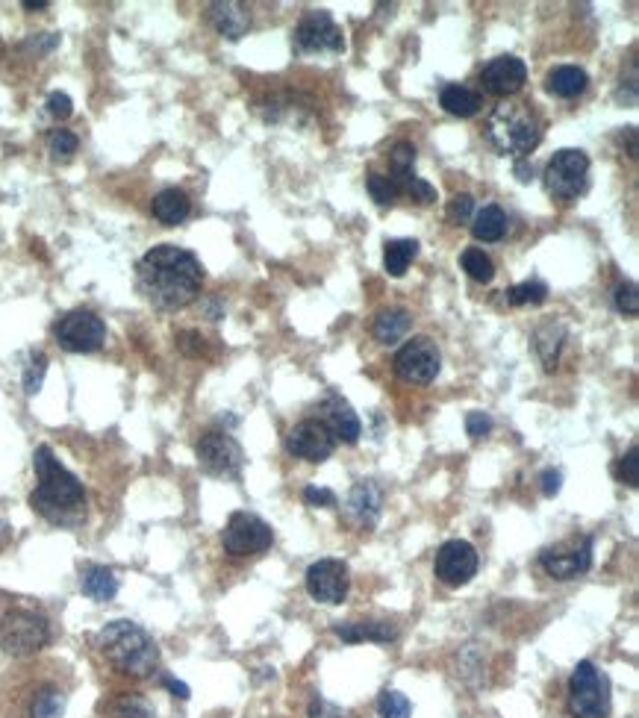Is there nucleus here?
Listing matches in <instances>:
<instances>
[{"label": "nucleus", "instance_id": "nucleus-1", "mask_svg": "<svg viewBox=\"0 0 639 718\" xmlns=\"http://www.w3.org/2000/svg\"><path fill=\"white\" fill-rule=\"evenodd\" d=\"M136 283L148 304L174 312L198 298L204 283V265L195 254L177 245H157L139 259Z\"/></svg>", "mask_w": 639, "mask_h": 718}, {"label": "nucleus", "instance_id": "nucleus-2", "mask_svg": "<svg viewBox=\"0 0 639 718\" xmlns=\"http://www.w3.org/2000/svg\"><path fill=\"white\" fill-rule=\"evenodd\" d=\"M33 468L39 477V486L30 495L33 510L48 518L51 524L59 527H74L86 518V492L83 483L56 460V454L42 445L33 454Z\"/></svg>", "mask_w": 639, "mask_h": 718}, {"label": "nucleus", "instance_id": "nucleus-3", "mask_svg": "<svg viewBox=\"0 0 639 718\" xmlns=\"http://www.w3.org/2000/svg\"><path fill=\"white\" fill-rule=\"evenodd\" d=\"M98 645L112 666L124 674H133V677H148L160 663L157 642L139 624L124 621V618L109 621L98 633Z\"/></svg>", "mask_w": 639, "mask_h": 718}, {"label": "nucleus", "instance_id": "nucleus-4", "mask_svg": "<svg viewBox=\"0 0 639 718\" xmlns=\"http://www.w3.org/2000/svg\"><path fill=\"white\" fill-rule=\"evenodd\" d=\"M486 139L507 156H525L531 154L533 148L539 145L542 139V130H539V118L533 115V109L528 103H498L489 118H486V127H483Z\"/></svg>", "mask_w": 639, "mask_h": 718}, {"label": "nucleus", "instance_id": "nucleus-5", "mask_svg": "<svg viewBox=\"0 0 639 718\" xmlns=\"http://www.w3.org/2000/svg\"><path fill=\"white\" fill-rule=\"evenodd\" d=\"M569 713L575 718L610 716V680L595 663H578L569 680Z\"/></svg>", "mask_w": 639, "mask_h": 718}, {"label": "nucleus", "instance_id": "nucleus-6", "mask_svg": "<svg viewBox=\"0 0 639 718\" xmlns=\"http://www.w3.org/2000/svg\"><path fill=\"white\" fill-rule=\"evenodd\" d=\"M51 642L48 618L30 610H12L0 618V648L9 657H30Z\"/></svg>", "mask_w": 639, "mask_h": 718}, {"label": "nucleus", "instance_id": "nucleus-7", "mask_svg": "<svg viewBox=\"0 0 639 718\" xmlns=\"http://www.w3.org/2000/svg\"><path fill=\"white\" fill-rule=\"evenodd\" d=\"M56 342L62 351H71V354H92L104 345L107 339V324L98 312L92 309H74V312H65L54 327Z\"/></svg>", "mask_w": 639, "mask_h": 718}, {"label": "nucleus", "instance_id": "nucleus-8", "mask_svg": "<svg viewBox=\"0 0 639 718\" xmlns=\"http://www.w3.org/2000/svg\"><path fill=\"white\" fill-rule=\"evenodd\" d=\"M274 542V533L260 515L254 513H233L224 524L221 545L233 557H257L266 554Z\"/></svg>", "mask_w": 639, "mask_h": 718}, {"label": "nucleus", "instance_id": "nucleus-9", "mask_svg": "<svg viewBox=\"0 0 639 718\" xmlns=\"http://www.w3.org/2000/svg\"><path fill=\"white\" fill-rule=\"evenodd\" d=\"M586 177H589V156L575 148H563L551 156L548 168H545V186L554 198L572 201L586 189Z\"/></svg>", "mask_w": 639, "mask_h": 718}, {"label": "nucleus", "instance_id": "nucleus-10", "mask_svg": "<svg viewBox=\"0 0 639 718\" xmlns=\"http://www.w3.org/2000/svg\"><path fill=\"white\" fill-rule=\"evenodd\" d=\"M198 462L213 477H239V471L245 465V454L230 433L210 430L198 439Z\"/></svg>", "mask_w": 639, "mask_h": 718}, {"label": "nucleus", "instance_id": "nucleus-11", "mask_svg": "<svg viewBox=\"0 0 639 718\" xmlns=\"http://www.w3.org/2000/svg\"><path fill=\"white\" fill-rule=\"evenodd\" d=\"M439 368H442L439 348H436L427 336L410 339V342L395 354V374H398L404 383L427 386V383L436 380Z\"/></svg>", "mask_w": 639, "mask_h": 718}, {"label": "nucleus", "instance_id": "nucleus-12", "mask_svg": "<svg viewBox=\"0 0 639 718\" xmlns=\"http://www.w3.org/2000/svg\"><path fill=\"white\" fill-rule=\"evenodd\" d=\"M286 451L298 460L324 462L333 457L336 451V436L327 427V421L321 418H307L301 424H295L286 436Z\"/></svg>", "mask_w": 639, "mask_h": 718}, {"label": "nucleus", "instance_id": "nucleus-13", "mask_svg": "<svg viewBox=\"0 0 639 718\" xmlns=\"http://www.w3.org/2000/svg\"><path fill=\"white\" fill-rule=\"evenodd\" d=\"M295 45L304 53H339L345 51V39L342 30L336 27V21L330 18V12L313 9L307 12L298 27H295Z\"/></svg>", "mask_w": 639, "mask_h": 718}, {"label": "nucleus", "instance_id": "nucleus-14", "mask_svg": "<svg viewBox=\"0 0 639 718\" xmlns=\"http://www.w3.org/2000/svg\"><path fill=\"white\" fill-rule=\"evenodd\" d=\"M478 551L475 545H469L466 539H451L436 551L433 571L445 586H466L475 574H478Z\"/></svg>", "mask_w": 639, "mask_h": 718}, {"label": "nucleus", "instance_id": "nucleus-15", "mask_svg": "<svg viewBox=\"0 0 639 718\" xmlns=\"http://www.w3.org/2000/svg\"><path fill=\"white\" fill-rule=\"evenodd\" d=\"M539 565L557 580H572V577L589 571V565H592V539L581 536L575 542H560L554 548H545L539 554Z\"/></svg>", "mask_w": 639, "mask_h": 718}, {"label": "nucleus", "instance_id": "nucleus-16", "mask_svg": "<svg viewBox=\"0 0 639 718\" xmlns=\"http://www.w3.org/2000/svg\"><path fill=\"white\" fill-rule=\"evenodd\" d=\"M351 577H348V565L342 560H319L307 568V592L313 601L319 604H342L348 595Z\"/></svg>", "mask_w": 639, "mask_h": 718}, {"label": "nucleus", "instance_id": "nucleus-17", "mask_svg": "<svg viewBox=\"0 0 639 718\" xmlns=\"http://www.w3.org/2000/svg\"><path fill=\"white\" fill-rule=\"evenodd\" d=\"M528 80V65L519 56H495L483 65L480 83L489 95L495 98H510L516 95Z\"/></svg>", "mask_w": 639, "mask_h": 718}, {"label": "nucleus", "instance_id": "nucleus-18", "mask_svg": "<svg viewBox=\"0 0 639 718\" xmlns=\"http://www.w3.org/2000/svg\"><path fill=\"white\" fill-rule=\"evenodd\" d=\"M380 507H383V495L380 489L374 486L372 480H360L351 495H348V504H345V513L348 518L357 524V527H372L380 518Z\"/></svg>", "mask_w": 639, "mask_h": 718}, {"label": "nucleus", "instance_id": "nucleus-19", "mask_svg": "<svg viewBox=\"0 0 639 718\" xmlns=\"http://www.w3.org/2000/svg\"><path fill=\"white\" fill-rule=\"evenodd\" d=\"M210 21L215 24V30L224 36V39H242L251 27V15L242 3H213L210 6Z\"/></svg>", "mask_w": 639, "mask_h": 718}, {"label": "nucleus", "instance_id": "nucleus-20", "mask_svg": "<svg viewBox=\"0 0 639 718\" xmlns=\"http://www.w3.org/2000/svg\"><path fill=\"white\" fill-rule=\"evenodd\" d=\"M327 415H330V424H327V427L333 430L336 439L354 445V442L363 436V424H360L357 412L351 410V404H348L345 398L330 395V398H327Z\"/></svg>", "mask_w": 639, "mask_h": 718}, {"label": "nucleus", "instance_id": "nucleus-21", "mask_svg": "<svg viewBox=\"0 0 639 718\" xmlns=\"http://www.w3.org/2000/svg\"><path fill=\"white\" fill-rule=\"evenodd\" d=\"M333 633L342 642H392L398 630L389 621H339Z\"/></svg>", "mask_w": 639, "mask_h": 718}, {"label": "nucleus", "instance_id": "nucleus-22", "mask_svg": "<svg viewBox=\"0 0 639 718\" xmlns=\"http://www.w3.org/2000/svg\"><path fill=\"white\" fill-rule=\"evenodd\" d=\"M410 324H413V318H410V312L404 307L380 309L372 321V336L380 345H395V342H401L407 336Z\"/></svg>", "mask_w": 639, "mask_h": 718}, {"label": "nucleus", "instance_id": "nucleus-23", "mask_svg": "<svg viewBox=\"0 0 639 718\" xmlns=\"http://www.w3.org/2000/svg\"><path fill=\"white\" fill-rule=\"evenodd\" d=\"M586 83H589V77H586L584 68H578V65H560V68H554L545 77V89L554 98H563V101H572V98L584 95Z\"/></svg>", "mask_w": 639, "mask_h": 718}, {"label": "nucleus", "instance_id": "nucleus-24", "mask_svg": "<svg viewBox=\"0 0 639 718\" xmlns=\"http://www.w3.org/2000/svg\"><path fill=\"white\" fill-rule=\"evenodd\" d=\"M151 212L154 218L165 224V227H174V224H183L189 218V198L186 192L180 189H162L160 195L151 201Z\"/></svg>", "mask_w": 639, "mask_h": 718}, {"label": "nucleus", "instance_id": "nucleus-25", "mask_svg": "<svg viewBox=\"0 0 639 718\" xmlns=\"http://www.w3.org/2000/svg\"><path fill=\"white\" fill-rule=\"evenodd\" d=\"M439 106H442L448 115L472 118V115H478L480 106H483V95L466 89V86H445V89L439 92Z\"/></svg>", "mask_w": 639, "mask_h": 718}, {"label": "nucleus", "instance_id": "nucleus-26", "mask_svg": "<svg viewBox=\"0 0 639 718\" xmlns=\"http://www.w3.org/2000/svg\"><path fill=\"white\" fill-rule=\"evenodd\" d=\"M80 589L92 601H112L115 592H118V577L109 571L107 565H89L80 577Z\"/></svg>", "mask_w": 639, "mask_h": 718}, {"label": "nucleus", "instance_id": "nucleus-27", "mask_svg": "<svg viewBox=\"0 0 639 718\" xmlns=\"http://www.w3.org/2000/svg\"><path fill=\"white\" fill-rule=\"evenodd\" d=\"M504 233H507V215L501 206H483L472 218V236L478 242H498V239H504Z\"/></svg>", "mask_w": 639, "mask_h": 718}, {"label": "nucleus", "instance_id": "nucleus-28", "mask_svg": "<svg viewBox=\"0 0 639 718\" xmlns=\"http://www.w3.org/2000/svg\"><path fill=\"white\" fill-rule=\"evenodd\" d=\"M416 257H419L416 239H392L386 242V251H383V268L389 277H404Z\"/></svg>", "mask_w": 639, "mask_h": 718}, {"label": "nucleus", "instance_id": "nucleus-29", "mask_svg": "<svg viewBox=\"0 0 639 718\" xmlns=\"http://www.w3.org/2000/svg\"><path fill=\"white\" fill-rule=\"evenodd\" d=\"M504 295H507V301H510L513 307H536V304H545L548 286H545L542 280H525V283L510 286Z\"/></svg>", "mask_w": 639, "mask_h": 718}, {"label": "nucleus", "instance_id": "nucleus-30", "mask_svg": "<svg viewBox=\"0 0 639 718\" xmlns=\"http://www.w3.org/2000/svg\"><path fill=\"white\" fill-rule=\"evenodd\" d=\"M389 168H392L395 186H398V183H407L410 177H416V174H413V168H416V148H413L410 142H398V145L392 148V154H389Z\"/></svg>", "mask_w": 639, "mask_h": 718}, {"label": "nucleus", "instance_id": "nucleus-31", "mask_svg": "<svg viewBox=\"0 0 639 718\" xmlns=\"http://www.w3.org/2000/svg\"><path fill=\"white\" fill-rule=\"evenodd\" d=\"M65 713V695L54 689V686H45L36 692L33 698V707H30V716L33 718H59Z\"/></svg>", "mask_w": 639, "mask_h": 718}, {"label": "nucleus", "instance_id": "nucleus-32", "mask_svg": "<svg viewBox=\"0 0 639 718\" xmlns=\"http://www.w3.org/2000/svg\"><path fill=\"white\" fill-rule=\"evenodd\" d=\"M460 262H463V271H466L472 280H478V283H489V280L495 277V265H492V259L486 257L480 248H466L463 257H460Z\"/></svg>", "mask_w": 639, "mask_h": 718}, {"label": "nucleus", "instance_id": "nucleus-33", "mask_svg": "<svg viewBox=\"0 0 639 718\" xmlns=\"http://www.w3.org/2000/svg\"><path fill=\"white\" fill-rule=\"evenodd\" d=\"M377 713H380V718H410L413 704H410L407 695H401L395 689H383L380 698H377Z\"/></svg>", "mask_w": 639, "mask_h": 718}, {"label": "nucleus", "instance_id": "nucleus-34", "mask_svg": "<svg viewBox=\"0 0 639 718\" xmlns=\"http://www.w3.org/2000/svg\"><path fill=\"white\" fill-rule=\"evenodd\" d=\"M560 339H563V330L554 327V324H548V327H542V330L536 333V351H539V357H542L548 371H551L554 362H557V351H560V345H563Z\"/></svg>", "mask_w": 639, "mask_h": 718}, {"label": "nucleus", "instance_id": "nucleus-35", "mask_svg": "<svg viewBox=\"0 0 639 718\" xmlns=\"http://www.w3.org/2000/svg\"><path fill=\"white\" fill-rule=\"evenodd\" d=\"M45 374H48V357L42 351H33L27 368H24V392L36 395L42 389V383H45Z\"/></svg>", "mask_w": 639, "mask_h": 718}, {"label": "nucleus", "instance_id": "nucleus-36", "mask_svg": "<svg viewBox=\"0 0 639 718\" xmlns=\"http://www.w3.org/2000/svg\"><path fill=\"white\" fill-rule=\"evenodd\" d=\"M109 713H112V718H157L154 716V710H151L142 698H136V695L118 698Z\"/></svg>", "mask_w": 639, "mask_h": 718}, {"label": "nucleus", "instance_id": "nucleus-37", "mask_svg": "<svg viewBox=\"0 0 639 718\" xmlns=\"http://www.w3.org/2000/svg\"><path fill=\"white\" fill-rule=\"evenodd\" d=\"M366 186H369V195H372V201L377 206H389L392 201H395V195H398V186H395V180H392V177H386V174H369Z\"/></svg>", "mask_w": 639, "mask_h": 718}, {"label": "nucleus", "instance_id": "nucleus-38", "mask_svg": "<svg viewBox=\"0 0 639 718\" xmlns=\"http://www.w3.org/2000/svg\"><path fill=\"white\" fill-rule=\"evenodd\" d=\"M77 136L71 133V130H54L51 136H48V151L54 159H71V156L77 154Z\"/></svg>", "mask_w": 639, "mask_h": 718}, {"label": "nucleus", "instance_id": "nucleus-39", "mask_svg": "<svg viewBox=\"0 0 639 718\" xmlns=\"http://www.w3.org/2000/svg\"><path fill=\"white\" fill-rule=\"evenodd\" d=\"M613 304L619 312H625V315H637L639 312V292H637V283L634 280H625V283H619L616 286V292H613Z\"/></svg>", "mask_w": 639, "mask_h": 718}, {"label": "nucleus", "instance_id": "nucleus-40", "mask_svg": "<svg viewBox=\"0 0 639 718\" xmlns=\"http://www.w3.org/2000/svg\"><path fill=\"white\" fill-rule=\"evenodd\" d=\"M616 477L625 483V486H631V489H637L639 486V448H631L622 460L616 462Z\"/></svg>", "mask_w": 639, "mask_h": 718}, {"label": "nucleus", "instance_id": "nucleus-41", "mask_svg": "<svg viewBox=\"0 0 639 718\" xmlns=\"http://www.w3.org/2000/svg\"><path fill=\"white\" fill-rule=\"evenodd\" d=\"M475 215V198L472 195H454L451 198V204H448V221H454V224H466L469 218Z\"/></svg>", "mask_w": 639, "mask_h": 718}, {"label": "nucleus", "instance_id": "nucleus-42", "mask_svg": "<svg viewBox=\"0 0 639 718\" xmlns=\"http://www.w3.org/2000/svg\"><path fill=\"white\" fill-rule=\"evenodd\" d=\"M404 189L413 195V201H419V204H433L436 201V189L427 183V180H422V177H410L407 183H404Z\"/></svg>", "mask_w": 639, "mask_h": 718}, {"label": "nucleus", "instance_id": "nucleus-43", "mask_svg": "<svg viewBox=\"0 0 639 718\" xmlns=\"http://www.w3.org/2000/svg\"><path fill=\"white\" fill-rule=\"evenodd\" d=\"M489 430H492V418H489L486 412H469V415H466V433H469L472 439H483Z\"/></svg>", "mask_w": 639, "mask_h": 718}, {"label": "nucleus", "instance_id": "nucleus-44", "mask_svg": "<svg viewBox=\"0 0 639 718\" xmlns=\"http://www.w3.org/2000/svg\"><path fill=\"white\" fill-rule=\"evenodd\" d=\"M45 106H48V112H51L54 118H59V121H65V118L74 112V103H71V98H68L65 92H51Z\"/></svg>", "mask_w": 639, "mask_h": 718}, {"label": "nucleus", "instance_id": "nucleus-45", "mask_svg": "<svg viewBox=\"0 0 639 718\" xmlns=\"http://www.w3.org/2000/svg\"><path fill=\"white\" fill-rule=\"evenodd\" d=\"M539 483H542V495H545V498H554V495H560V489H563V474H560L557 468H545L542 477H539Z\"/></svg>", "mask_w": 639, "mask_h": 718}, {"label": "nucleus", "instance_id": "nucleus-46", "mask_svg": "<svg viewBox=\"0 0 639 718\" xmlns=\"http://www.w3.org/2000/svg\"><path fill=\"white\" fill-rule=\"evenodd\" d=\"M304 501L310 507H336V495L330 489H319V486H307L304 489Z\"/></svg>", "mask_w": 639, "mask_h": 718}, {"label": "nucleus", "instance_id": "nucleus-47", "mask_svg": "<svg viewBox=\"0 0 639 718\" xmlns=\"http://www.w3.org/2000/svg\"><path fill=\"white\" fill-rule=\"evenodd\" d=\"M177 345H180V351L189 354V357H201V351H204V339H201L198 333H180V336H177Z\"/></svg>", "mask_w": 639, "mask_h": 718}, {"label": "nucleus", "instance_id": "nucleus-48", "mask_svg": "<svg viewBox=\"0 0 639 718\" xmlns=\"http://www.w3.org/2000/svg\"><path fill=\"white\" fill-rule=\"evenodd\" d=\"M310 718H339V707H336V704H327L321 695H316L313 704H310Z\"/></svg>", "mask_w": 639, "mask_h": 718}, {"label": "nucleus", "instance_id": "nucleus-49", "mask_svg": "<svg viewBox=\"0 0 639 718\" xmlns=\"http://www.w3.org/2000/svg\"><path fill=\"white\" fill-rule=\"evenodd\" d=\"M162 686H165V689H168L174 698H180V701H186V698H189V686H186V683H180V680H174V677H168V674L162 677Z\"/></svg>", "mask_w": 639, "mask_h": 718}, {"label": "nucleus", "instance_id": "nucleus-50", "mask_svg": "<svg viewBox=\"0 0 639 718\" xmlns=\"http://www.w3.org/2000/svg\"><path fill=\"white\" fill-rule=\"evenodd\" d=\"M516 177H519L522 183H531V180H533V165H528V162H516Z\"/></svg>", "mask_w": 639, "mask_h": 718}, {"label": "nucleus", "instance_id": "nucleus-51", "mask_svg": "<svg viewBox=\"0 0 639 718\" xmlns=\"http://www.w3.org/2000/svg\"><path fill=\"white\" fill-rule=\"evenodd\" d=\"M21 6L30 9V12H36V9H48V0H24Z\"/></svg>", "mask_w": 639, "mask_h": 718}, {"label": "nucleus", "instance_id": "nucleus-52", "mask_svg": "<svg viewBox=\"0 0 639 718\" xmlns=\"http://www.w3.org/2000/svg\"><path fill=\"white\" fill-rule=\"evenodd\" d=\"M0 53H3V42H0Z\"/></svg>", "mask_w": 639, "mask_h": 718}]
</instances>
